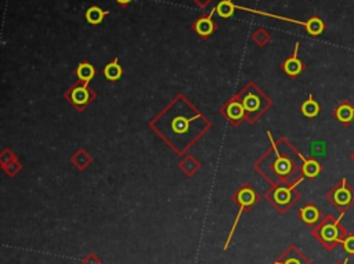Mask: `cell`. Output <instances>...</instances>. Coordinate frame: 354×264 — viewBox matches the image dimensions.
Instances as JSON below:
<instances>
[{"instance_id":"1","label":"cell","mask_w":354,"mask_h":264,"mask_svg":"<svg viewBox=\"0 0 354 264\" xmlns=\"http://www.w3.org/2000/svg\"><path fill=\"white\" fill-rule=\"evenodd\" d=\"M212 126V122L183 93L150 122V129L179 156L186 155Z\"/></svg>"},{"instance_id":"2","label":"cell","mask_w":354,"mask_h":264,"mask_svg":"<svg viewBox=\"0 0 354 264\" xmlns=\"http://www.w3.org/2000/svg\"><path fill=\"white\" fill-rule=\"evenodd\" d=\"M267 137L271 144L270 150L253 163L255 172L269 181L271 186L293 184L302 177L300 176L296 179V173H302V165L299 163V160H302L300 153L285 137L275 141L271 132H267Z\"/></svg>"},{"instance_id":"3","label":"cell","mask_w":354,"mask_h":264,"mask_svg":"<svg viewBox=\"0 0 354 264\" xmlns=\"http://www.w3.org/2000/svg\"><path fill=\"white\" fill-rule=\"evenodd\" d=\"M236 96L245 107L246 123H249V125H255L257 120L273 107V100L255 82H248L243 87L239 89Z\"/></svg>"},{"instance_id":"4","label":"cell","mask_w":354,"mask_h":264,"mask_svg":"<svg viewBox=\"0 0 354 264\" xmlns=\"http://www.w3.org/2000/svg\"><path fill=\"white\" fill-rule=\"evenodd\" d=\"M231 201L234 202L236 205H238V213H236V219H234L233 227L230 229L229 236H227V239H226V243H224V246H223V250L229 249L231 239H233L234 232H236V227H238V223H239L241 216H242L243 213L250 212V209L252 208H255L257 203L262 201V195L257 192L256 188L253 187L250 183H245V184H242L241 187L236 189L234 194L231 195Z\"/></svg>"},{"instance_id":"5","label":"cell","mask_w":354,"mask_h":264,"mask_svg":"<svg viewBox=\"0 0 354 264\" xmlns=\"http://www.w3.org/2000/svg\"><path fill=\"white\" fill-rule=\"evenodd\" d=\"M303 180H305V176H302L298 181H295L293 184H289V186H271L264 192L266 201L269 202L279 215H284L299 198L296 187Z\"/></svg>"},{"instance_id":"6","label":"cell","mask_w":354,"mask_h":264,"mask_svg":"<svg viewBox=\"0 0 354 264\" xmlns=\"http://www.w3.org/2000/svg\"><path fill=\"white\" fill-rule=\"evenodd\" d=\"M64 98L70 103L78 112H83L89 105L97 100V93L90 87V83L79 82L74 83L70 89L64 91Z\"/></svg>"},{"instance_id":"7","label":"cell","mask_w":354,"mask_h":264,"mask_svg":"<svg viewBox=\"0 0 354 264\" xmlns=\"http://www.w3.org/2000/svg\"><path fill=\"white\" fill-rule=\"evenodd\" d=\"M238 10H243V11H248V13H252V14H259V15H264V17H270V18H277V20H281V21H286V22H292V24H296V25H300L306 29V32L309 34L313 38H317L324 31H325V22L322 21L319 17L317 15H313L310 17L307 21H298V20H293V18H288V17H282V15H277V14H270V13H264V11H259V10H253V8L249 7H243V6H236Z\"/></svg>"},{"instance_id":"8","label":"cell","mask_w":354,"mask_h":264,"mask_svg":"<svg viewBox=\"0 0 354 264\" xmlns=\"http://www.w3.org/2000/svg\"><path fill=\"white\" fill-rule=\"evenodd\" d=\"M219 113L222 115L223 118L229 122L230 126L233 127H238L241 126L243 122H246V111H245V107L241 103V100L238 98V96H233L229 98L224 104L220 107Z\"/></svg>"},{"instance_id":"9","label":"cell","mask_w":354,"mask_h":264,"mask_svg":"<svg viewBox=\"0 0 354 264\" xmlns=\"http://www.w3.org/2000/svg\"><path fill=\"white\" fill-rule=\"evenodd\" d=\"M215 14L216 7L212 8L210 13H208V14H202L199 18H197V20L190 25L191 31H194L195 34L201 38L202 40H208L209 38L219 29L217 22L213 20V15Z\"/></svg>"},{"instance_id":"10","label":"cell","mask_w":354,"mask_h":264,"mask_svg":"<svg viewBox=\"0 0 354 264\" xmlns=\"http://www.w3.org/2000/svg\"><path fill=\"white\" fill-rule=\"evenodd\" d=\"M299 47H300V43H296L295 44V50H293V53H292L291 56L288 57V58H285L282 63L279 64V68L281 71L284 72L285 75L288 77H291V79H295V77H298L306 68V64L299 58L298 53H299Z\"/></svg>"},{"instance_id":"11","label":"cell","mask_w":354,"mask_h":264,"mask_svg":"<svg viewBox=\"0 0 354 264\" xmlns=\"http://www.w3.org/2000/svg\"><path fill=\"white\" fill-rule=\"evenodd\" d=\"M177 166H179V169H180L181 172L186 174L187 177H194L195 174L201 170L202 163L195 158L194 155L186 153V155L181 156V159Z\"/></svg>"},{"instance_id":"12","label":"cell","mask_w":354,"mask_h":264,"mask_svg":"<svg viewBox=\"0 0 354 264\" xmlns=\"http://www.w3.org/2000/svg\"><path fill=\"white\" fill-rule=\"evenodd\" d=\"M93 162H94V158H93V155L87 152L84 148H79L78 151L72 153V156H71V163L75 166V169H78L79 172H84L86 169H89V167L93 165Z\"/></svg>"},{"instance_id":"13","label":"cell","mask_w":354,"mask_h":264,"mask_svg":"<svg viewBox=\"0 0 354 264\" xmlns=\"http://www.w3.org/2000/svg\"><path fill=\"white\" fill-rule=\"evenodd\" d=\"M342 216L336 220V223H325L322 227H319V229H314L313 234L318 236L319 239H322L324 242H333V241H336V239H338V235H339L336 224H338V222L342 219Z\"/></svg>"},{"instance_id":"14","label":"cell","mask_w":354,"mask_h":264,"mask_svg":"<svg viewBox=\"0 0 354 264\" xmlns=\"http://www.w3.org/2000/svg\"><path fill=\"white\" fill-rule=\"evenodd\" d=\"M96 75H97V70L89 61H80V63L78 64L77 68H75V76L78 77L79 82L90 83Z\"/></svg>"},{"instance_id":"15","label":"cell","mask_w":354,"mask_h":264,"mask_svg":"<svg viewBox=\"0 0 354 264\" xmlns=\"http://www.w3.org/2000/svg\"><path fill=\"white\" fill-rule=\"evenodd\" d=\"M123 72H125V71L122 68V65L119 64L118 57H115L111 63H108L104 68H103V75H104L105 79L110 80V82H118L119 79L123 76Z\"/></svg>"},{"instance_id":"16","label":"cell","mask_w":354,"mask_h":264,"mask_svg":"<svg viewBox=\"0 0 354 264\" xmlns=\"http://www.w3.org/2000/svg\"><path fill=\"white\" fill-rule=\"evenodd\" d=\"M273 264H309L302 253L295 246H291L289 249L284 252V255L277 259Z\"/></svg>"},{"instance_id":"17","label":"cell","mask_w":354,"mask_h":264,"mask_svg":"<svg viewBox=\"0 0 354 264\" xmlns=\"http://www.w3.org/2000/svg\"><path fill=\"white\" fill-rule=\"evenodd\" d=\"M110 13H111V11L103 10V8L98 7V6H90V7L84 11V20H86L87 24H90V25H100Z\"/></svg>"},{"instance_id":"18","label":"cell","mask_w":354,"mask_h":264,"mask_svg":"<svg viewBox=\"0 0 354 264\" xmlns=\"http://www.w3.org/2000/svg\"><path fill=\"white\" fill-rule=\"evenodd\" d=\"M299 219L306 224H314L319 220V210L315 205L307 203L303 208L299 210Z\"/></svg>"},{"instance_id":"19","label":"cell","mask_w":354,"mask_h":264,"mask_svg":"<svg viewBox=\"0 0 354 264\" xmlns=\"http://www.w3.org/2000/svg\"><path fill=\"white\" fill-rule=\"evenodd\" d=\"M300 158L303 160L302 163V176H305L306 179H315L321 173V165L315 159H306L303 155H300Z\"/></svg>"},{"instance_id":"20","label":"cell","mask_w":354,"mask_h":264,"mask_svg":"<svg viewBox=\"0 0 354 264\" xmlns=\"http://www.w3.org/2000/svg\"><path fill=\"white\" fill-rule=\"evenodd\" d=\"M236 10H238V8H236V4L233 0H222L216 6V14L223 20H229L234 15Z\"/></svg>"},{"instance_id":"21","label":"cell","mask_w":354,"mask_h":264,"mask_svg":"<svg viewBox=\"0 0 354 264\" xmlns=\"http://www.w3.org/2000/svg\"><path fill=\"white\" fill-rule=\"evenodd\" d=\"M252 42L255 43L259 47H264L271 42V34L269 32V29L263 28V27H259L253 31V34L250 36Z\"/></svg>"},{"instance_id":"22","label":"cell","mask_w":354,"mask_h":264,"mask_svg":"<svg viewBox=\"0 0 354 264\" xmlns=\"http://www.w3.org/2000/svg\"><path fill=\"white\" fill-rule=\"evenodd\" d=\"M319 104L313 98V96L310 94L309 96V98L306 100L305 103L302 104V107H300V111H302V113L305 115L306 118H315L317 115L319 113Z\"/></svg>"},{"instance_id":"23","label":"cell","mask_w":354,"mask_h":264,"mask_svg":"<svg viewBox=\"0 0 354 264\" xmlns=\"http://www.w3.org/2000/svg\"><path fill=\"white\" fill-rule=\"evenodd\" d=\"M335 115H336V118L339 119L342 123H349L354 118V108L349 104H342L340 107H338Z\"/></svg>"},{"instance_id":"24","label":"cell","mask_w":354,"mask_h":264,"mask_svg":"<svg viewBox=\"0 0 354 264\" xmlns=\"http://www.w3.org/2000/svg\"><path fill=\"white\" fill-rule=\"evenodd\" d=\"M332 199L336 205H342V206H343V205H347V203L350 202L352 194H350V191L345 187L336 188V189L333 191Z\"/></svg>"},{"instance_id":"25","label":"cell","mask_w":354,"mask_h":264,"mask_svg":"<svg viewBox=\"0 0 354 264\" xmlns=\"http://www.w3.org/2000/svg\"><path fill=\"white\" fill-rule=\"evenodd\" d=\"M1 170L7 174L8 177H15L22 170V163L20 162V159H15L14 162H11V163L1 167Z\"/></svg>"},{"instance_id":"26","label":"cell","mask_w":354,"mask_h":264,"mask_svg":"<svg viewBox=\"0 0 354 264\" xmlns=\"http://www.w3.org/2000/svg\"><path fill=\"white\" fill-rule=\"evenodd\" d=\"M15 159H18V155H15L10 148H3L1 150V152H0V166H6L8 163H11V162H14Z\"/></svg>"},{"instance_id":"27","label":"cell","mask_w":354,"mask_h":264,"mask_svg":"<svg viewBox=\"0 0 354 264\" xmlns=\"http://www.w3.org/2000/svg\"><path fill=\"white\" fill-rule=\"evenodd\" d=\"M82 264H101V259L96 253L90 252L82 259Z\"/></svg>"},{"instance_id":"28","label":"cell","mask_w":354,"mask_h":264,"mask_svg":"<svg viewBox=\"0 0 354 264\" xmlns=\"http://www.w3.org/2000/svg\"><path fill=\"white\" fill-rule=\"evenodd\" d=\"M343 246H345L346 252L354 253V236H349L347 239H345L343 241Z\"/></svg>"},{"instance_id":"29","label":"cell","mask_w":354,"mask_h":264,"mask_svg":"<svg viewBox=\"0 0 354 264\" xmlns=\"http://www.w3.org/2000/svg\"><path fill=\"white\" fill-rule=\"evenodd\" d=\"M193 1H194L195 4H197L198 7L201 8V10H205V8L208 7L209 4H210V3H212L213 0H193Z\"/></svg>"},{"instance_id":"30","label":"cell","mask_w":354,"mask_h":264,"mask_svg":"<svg viewBox=\"0 0 354 264\" xmlns=\"http://www.w3.org/2000/svg\"><path fill=\"white\" fill-rule=\"evenodd\" d=\"M115 1H117V3H118L119 6H120L122 8H126L127 6H129V4H130V3H132L133 0H115Z\"/></svg>"}]
</instances>
